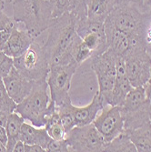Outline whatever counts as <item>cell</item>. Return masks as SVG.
Here are the masks:
<instances>
[{"instance_id": "277c9868", "label": "cell", "mask_w": 151, "mask_h": 152, "mask_svg": "<svg viewBox=\"0 0 151 152\" xmlns=\"http://www.w3.org/2000/svg\"><path fill=\"white\" fill-rule=\"evenodd\" d=\"M13 19L24 24L26 30L36 38L47 30L54 21L48 0H13Z\"/></svg>"}, {"instance_id": "f546056e", "label": "cell", "mask_w": 151, "mask_h": 152, "mask_svg": "<svg viewBox=\"0 0 151 152\" xmlns=\"http://www.w3.org/2000/svg\"><path fill=\"white\" fill-rule=\"evenodd\" d=\"M145 40H146V45H147V49L151 57V21L147 26V31H146V36H145Z\"/></svg>"}, {"instance_id": "484cf974", "label": "cell", "mask_w": 151, "mask_h": 152, "mask_svg": "<svg viewBox=\"0 0 151 152\" xmlns=\"http://www.w3.org/2000/svg\"><path fill=\"white\" fill-rule=\"evenodd\" d=\"M93 56L92 50L82 41V42L77 47L74 53V60L77 63L78 66H81L86 61L89 60V58Z\"/></svg>"}, {"instance_id": "cb8c5ba5", "label": "cell", "mask_w": 151, "mask_h": 152, "mask_svg": "<svg viewBox=\"0 0 151 152\" xmlns=\"http://www.w3.org/2000/svg\"><path fill=\"white\" fill-rule=\"evenodd\" d=\"M15 27H17L16 21L13 18H10L6 14L0 18V47H1V49L8 40Z\"/></svg>"}, {"instance_id": "6da1fadb", "label": "cell", "mask_w": 151, "mask_h": 152, "mask_svg": "<svg viewBox=\"0 0 151 152\" xmlns=\"http://www.w3.org/2000/svg\"><path fill=\"white\" fill-rule=\"evenodd\" d=\"M77 18L66 12L55 18L49 26L46 43L43 45L49 66L66 65L74 60L77 47L82 42L76 30Z\"/></svg>"}, {"instance_id": "9c48e42d", "label": "cell", "mask_w": 151, "mask_h": 152, "mask_svg": "<svg viewBox=\"0 0 151 152\" xmlns=\"http://www.w3.org/2000/svg\"><path fill=\"white\" fill-rule=\"evenodd\" d=\"M126 73L133 88L144 86L150 77L151 57L146 43L131 47L122 57Z\"/></svg>"}, {"instance_id": "7a4b0ae2", "label": "cell", "mask_w": 151, "mask_h": 152, "mask_svg": "<svg viewBox=\"0 0 151 152\" xmlns=\"http://www.w3.org/2000/svg\"><path fill=\"white\" fill-rule=\"evenodd\" d=\"M150 21L151 12L146 0L117 3L105 20L130 37L139 39H145Z\"/></svg>"}, {"instance_id": "603a6c76", "label": "cell", "mask_w": 151, "mask_h": 152, "mask_svg": "<svg viewBox=\"0 0 151 152\" xmlns=\"http://www.w3.org/2000/svg\"><path fill=\"white\" fill-rule=\"evenodd\" d=\"M17 105L7 91L3 79L0 77V111L9 116L11 113L15 112Z\"/></svg>"}, {"instance_id": "ab89813d", "label": "cell", "mask_w": 151, "mask_h": 152, "mask_svg": "<svg viewBox=\"0 0 151 152\" xmlns=\"http://www.w3.org/2000/svg\"><path fill=\"white\" fill-rule=\"evenodd\" d=\"M3 1L5 3H12L13 2V0H3Z\"/></svg>"}, {"instance_id": "8fae6325", "label": "cell", "mask_w": 151, "mask_h": 152, "mask_svg": "<svg viewBox=\"0 0 151 152\" xmlns=\"http://www.w3.org/2000/svg\"><path fill=\"white\" fill-rule=\"evenodd\" d=\"M93 123L107 144L124 130V119L119 106L107 105Z\"/></svg>"}, {"instance_id": "d590c367", "label": "cell", "mask_w": 151, "mask_h": 152, "mask_svg": "<svg viewBox=\"0 0 151 152\" xmlns=\"http://www.w3.org/2000/svg\"><path fill=\"white\" fill-rule=\"evenodd\" d=\"M5 4H6V3L3 1V0H0V18H1L5 15V13H4Z\"/></svg>"}, {"instance_id": "5b68a950", "label": "cell", "mask_w": 151, "mask_h": 152, "mask_svg": "<svg viewBox=\"0 0 151 152\" xmlns=\"http://www.w3.org/2000/svg\"><path fill=\"white\" fill-rule=\"evenodd\" d=\"M124 119V130L132 131L150 120L151 102L147 98L144 87L132 88L120 107Z\"/></svg>"}, {"instance_id": "2e32d148", "label": "cell", "mask_w": 151, "mask_h": 152, "mask_svg": "<svg viewBox=\"0 0 151 152\" xmlns=\"http://www.w3.org/2000/svg\"><path fill=\"white\" fill-rule=\"evenodd\" d=\"M36 40L26 30H20L18 26L15 27L6 42L2 50L12 58H17L28 49L31 44Z\"/></svg>"}, {"instance_id": "52a82bcc", "label": "cell", "mask_w": 151, "mask_h": 152, "mask_svg": "<svg viewBox=\"0 0 151 152\" xmlns=\"http://www.w3.org/2000/svg\"><path fill=\"white\" fill-rule=\"evenodd\" d=\"M117 58L118 56L107 49L103 54L89 58L91 68L98 80V92L102 96L106 105L109 103L115 86Z\"/></svg>"}, {"instance_id": "7c38bea8", "label": "cell", "mask_w": 151, "mask_h": 152, "mask_svg": "<svg viewBox=\"0 0 151 152\" xmlns=\"http://www.w3.org/2000/svg\"><path fill=\"white\" fill-rule=\"evenodd\" d=\"M7 91L17 104L25 99L32 90L34 81L24 77L15 66L2 78Z\"/></svg>"}, {"instance_id": "f1b7e54d", "label": "cell", "mask_w": 151, "mask_h": 152, "mask_svg": "<svg viewBox=\"0 0 151 152\" xmlns=\"http://www.w3.org/2000/svg\"><path fill=\"white\" fill-rule=\"evenodd\" d=\"M47 151H49V152H68V151H72V150L66 139L58 140L51 139V140L49 141V143L47 147Z\"/></svg>"}, {"instance_id": "e575fe53", "label": "cell", "mask_w": 151, "mask_h": 152, "mask_svg": "<svg viewBox=\"0 0 151 152\" xmlns=\"http://www.w3.org/2000/svg\"><path fill=\"white\" fill-rule=\"evenodd\" d=\"M7 115H6L5 113L0 111V125H3L4 127L7 124Z\"/></svg>"}, {"instance_id": "ac0fdd59", "label": "cell", "mask_w": 151, "mask_h": 152, "mask_svg": "<svg viewBox=\"0 0 151 152\" xmlns=\"http://www.w3.org/2000/svg\"><path fill=\"white\" fill-rule=\"evenodd\" d=\"M88 18L104 23L116 5V0H87Z\"/></svg>"}, {"instance_id": "83f0119b", "label": "cell", "mask_w": 151, "mask_h": 152, "mask_svg": "<svg viewBox=\"0 0 151 152\" xmlns=\"http://www.w3.org/2000/svg\"><path fill=\"white\" fill-rule=\"evenodd\" d=\"M14 66V59L0 49V75L2 78L5 77Z\"/></svg>"}, {"instance_id": "b9f144b4", "label": "cell", "mask_w": 151, "mask_h": 152, "mask_svg": "<svg viewBox=\"0 0 151 152\" xmlns=\"http://www.w3.org/2000/svg\"><path fill=\"white\" fill-rule=\"evenodd\" d=\"M0 77H1V78H2V77H1V75H0Z\"/></svg>"}, {"instance_id": "ba28073f", "label": "cell", "mask_w": 151, "mask_h": 152, "mask_svg": "<svg viewBox=\"0 0 151 152\" xmlns=\"http://www.w3.org/2000/svg\"><path fill=\"white\" fill-rule=\"evenodd\" d=\"M78 65L73 61L66 65H56L50 66V70L47 77L51 99L57 107L71 102L69 90L71 82L76 74Z\"/></svg>"}, {"instance_id": "44dd1931", "label": "cell", "mask_w": 151, "mask_h": 152, "mask_svg": "<svg viewBox=\"0 0 151 152\" xmlns=\"http://www.w3.org/2000/svg\"><path fill=\"white\" fill-rule=\"evenodd\" d=\"M105 151L108 152H136V148L133 144L128 133L123 130L118 136L108 142L106 146Z\"/></svg>"}, {"instance_id": "4316f807", "label": "cell", "mask_w": 151, "mask_h": 152, "mask_svg": "<svg viewBox=\"0 0 151 152\" xmlns=\"http://www.w3.org/2000/svg\"><path fill=\"white\" fill-rule=\"evenodd\" d=\"M87 0H70L71 9L69 13L75 15L77 19L88 18V11H87Z\"/></svg>"}, {"instance_id": "4dcf8cb0", "label": "cell", "mask_w": 151, "mask_h": 152, "mask_svg": "<svg viewBox=\"0 0 151 152\" xmlns=\"http://www.w3.org/2000/svg\"><path fill=\"white\" fill-rule=\"evenodd\" d=\"M44 151H46V149L43 148L39 145H36V144H33V145L25 144V152H44Z\"/></svg>"}, {"instance_id": "ffe728a7", "label": "cell", "mask_w": 151, "mask_h": 152, "mask_svg": "<svg viewBox=\"0 0 151 152\" xmlns=\"http://www.w3.org/2000/svg\"><path fill=\"white\" fill-rule=\"evenodd\" d=\"M25 119L18 113L13 112L7 117L6 129L7 133V151L13 152L14 147L16 143L19 140V134L21 130V127Z\"/></svg>"}, {"instance_id": "1f68e13d", "label": "cell", "mask_w": 151, "mask_h": 152, "mask_svg": "<svg viewBox=\"0 0 151 152\" xmlns=\"http://www.w3.org/2000/svg\"><path fill=\"white\" fill-rule=\"evenodd\" d=\"M143 87H144V89H145V92H146L147 98L151 102V67H150V77H149L148 80L147 81V83Z\"/></svg>"}, {"instance_id": "9a60e30c", "label": "cell", "mask_w": 151, "mask_h": 152, "mask_svg": "<svg viewBox=\"0 0 151 152\" xmlns=\"http://www.w3.org/2000/svg\"><path fill=\"white\" fill-rule=\"evenodd\" d=\"M106 106L107 105L98 90L94 94L92 100L88 105L81 107L73 106L76 126H85L93 123Z\"/></svg>"}, {"instance_id": "74e56055", "label": "cell", "mask_w": 151, "mask_h": 152, "mask_svg": "<svg viewBox=\"0 0 151 152\" xmlns=\"http://www.w3.org/2000/svg\"><path fill=\"white\" fill-rule=\"evenodd\" d=\"M126 1H136V0H116V4L121 3V2H126Z\"/></svg>"}, {"instance_id": "e0dca14e", "label": "cell", "mask_w": 151, "mask_h": 152, "mask_svg": "<svg viewBox=\"0 0 151 152\" xmlns=\"http://www.w3.org/2000/svg\"><path fill=\"white\" fill-rule=\"evenodd\" d=\"M19 140L25 144L39 145L47 151V147L51 140V137L45 127L37 128L26 122H24L19 134Z\"/></svg>"}, {"instance_id": "8992f818", "label": "cell", "mask_w": 151, "mask_h": 152, "mask_svg": "<svg viewBox=\"0 0 151 152\" xmlns=\"http://www.w3.org/2000/svg\"><path fill=\"white\" fill-rule=\"evenodd\" d=\"M14 59V66L26 78L33 81L47 79L50 66L43 46L35 40L22 56Z\"/></svg>"}, {"instance_id": "f35d334b", "label": "cell", "mask_w": 151, "mask_h": 152, "mask_svg": "<svg viewBox=\"0 0 151 152\" xmlns=\"http://www.w3.org/2000/svg\"><path fill=\"white\" fill-rule=\"evenodd\" d=\"M146 3H147V7H149V10L151 12V0H146Z\"/></svg>"}, {"instance_id": "8d00e7d4", "label": "cell", "mask_w": 151, "mask_h": 152, "mask_svg": "<svg viewBox=\"0 0 151 152\" xmlns=\"http://www.w3.org/2000/svg\"><path fill=\"white\" fill-rule=\"evenodd\" d=\"M7 151V147L4 145L1 141H0V152H6Z\"/></svg>"}, {"instance_id": "4fadbf2b", "label": "cell", "mask_w": 151, "mask_h": 152, "mask_svg": "<svg viewBox=\"0 0 151 152\" xmlns=\"http://www.w3.org/2000/svg\"><path fill=\"white\" fill-rule=\"evenodd\" d=\"M104 28L107 37L108 49L111 50L118 57H123L128 50L139 43H146L145 39L130 37L124 32H122L110 24L104 22Z\"/></svg>"}, {"instance_id": "7402d4cb", "label": "cell", "mask_w": 151, "mask_h": 152, "mask_svg": "<svg viewBox=\"0 0 151 152\" xmlns=\"http://www.w3.org/2000/svg\"><path fill=\"white\" fill-rule=\"evenodd\" d=\"M45 128L51 139L58 140L66 139V133L60 121V117L58 111V108L56 109V111L48 117Z\"/></svg>"}, {"instance_id": "5bb4252c", "label": "cell", "mask_w": 151, "mask_h": 152, "mask_svg": "<svg viewBox=\"0 0 151 152\" xmlns=\"http://www.w3.org/2000/svg\"><path fill=\"white\" fill-rule=\"evenodd\" d=\"M132 88L133 87L126 73L124 59L122 57H118L117 60V77L115 86L112 90L108 105L121 107L125 101L128 93Z\"/></svg>"}, {"instance_id": "d6986e66", "label": "cell", "mask_w": 151, "mask_h": 152, "mask_svg": "<svg viewBox=\"0 0 151 152\" xmlns=\"http://www.w3.org/2000/svg\"><path fill=\"white\" fill-rule=\"evenodd\" d=\"M135 145L136 151L151 152V121L145 123L141 127L128 132Z\"/></svg>"}, {"instance_id": "836d02e7", "label": "cell", "mask_w": 151, "mask_h": 152, "mask_svg": "<svg viewBox=\"0 0 151 152\" xmlns=\"http://www.w3.org/2000/svg\"><path fill=\"white\" fill-rule=\"evenodd\" d=\"M13 152H25V143L21 140H18L14 147Z\"/></svg>"}, {"instance_id": "30bf717a", "label": "cell", "mask_w": 151, "mask_h": 152, "mask_svg": "<svg viewBox=\"0 0 151 152\" xmlns=\"http://www.w3.org/2000/svg\"><path fill=\"white\" fill-rule=\"evenodd\" d=\"M66 140L72 151L100 152L105 151L107 146L103 136L94 123L74 127L66 134Z\"/></svg>"}, {"instance_id": "d6a6232c", "label": "cell", "mask_w": 151, "mask_h": 152, "mask_svg": "<svg viewBox=\"0 0 151 152\" xmlns=\"http://www.w3.org/2000/svg\"><path fill=\"white\" fill-rule=\"evenodd\" d=\"M0 141L7 146V129L3 125H0Z\"/></svg>"}, {"instance_id": "7bdbcfd3", "label": "cell", "mask_w": 151, "mask_h": 152, "mask_svg": "<svg viewBox=\"0 0 151 152\" xmlns=\"http://www.w3.org/2000/svg\"><path fill=\"white\" fill-rule=\"evenodd\" d=\"M0 49H1V47H0Z\"/></svg>"}, {"instance_id": "d4e9b609", "label": "cell", "mask_w": 151, "mask_h": 152, "mask_svg": "<svg viewBox=\"0 0 151 152\" xmlns=\"http://www.w3.org/2000/svg\"><path fill=\"white\" fill-rule=\"evenodd\" d=\"M52 6L53 18H58L66 12H70V0H48Z\"/></svg>"}, {"instance_id": "60d3db41", "label": "cell", "mask_w": 151, "mask_h": 152, "mask_svg": "<svg viewBox=\"0 0 151 152\" xmlns=\"http://www.w3.org/2000/svg\"><path fill=\"white\" fill-rule=\"evenodd\" d=\"M150 121H151V113H150Z\"/></svg>"}, {"instance_id": "3957f363", "label": "cell", "mask_w": 151, "mask_h": 152, "mask_svg": "<svg viewBox=\"0 0 151 152\" xmlns=\"http://www.w3.org/2000/svg\"><path fill=\"white\" fill-rule=\"evenodd\" d=\"M57 109V106L51 99L47 79L34 81L29 95L18 103L15 112L33 126L43 128L48 117Z\"/></svg>"}]
</instances>
